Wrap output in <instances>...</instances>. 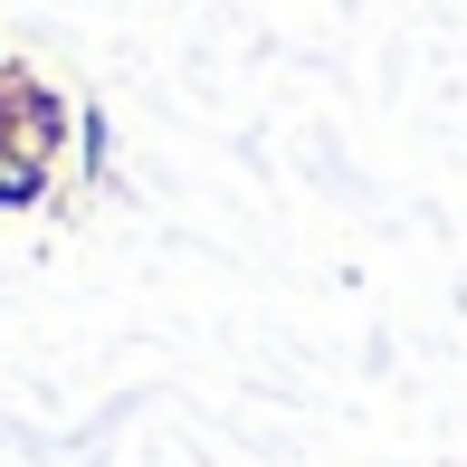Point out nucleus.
Returning a JSON list of instances; mask_svg holds the SVG:
<instances>
[{"label": "nucleus", "mask_w": 467, "mask_h": 467, "mask_svg": "<svg viewBox=\"0 0 467 467\" xmlns=\"http://www.w3.org/2000/svg\"><path fill=\"white\" fill-rule=\"evenodd\" d=\"M38 172H48V162H29V153L0 143V201H38Z\"/></svg>", "instance_id": "f257e3e1"}]
</instances>
